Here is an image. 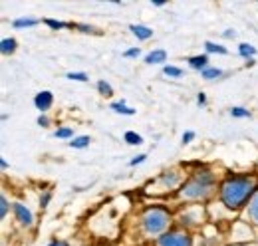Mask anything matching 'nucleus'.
Instances as JSON below:
<instances>
[{
    "mask_svg": "<svg viewBox=\"0 0 258 246\" xmlns=\"http://www.w3.org/2000/svg\"><path fill=\"white\" fill-rule=\"evenodd\" d=\"M258 189L248 177H230L221 187V201L228 209H240L254 197Z\"/></svg>",
    "mask_w": 258,
    "mask_h": 246,
    "instance_id": "1",
    "label": "nucleus"
},
{
    "mask_svg": "<svg viewBox=\"0 0 258 246\" xmlns=\"http://www.w3.org/2000/svg\"><path fill=\"white\" fill-rule=\"evenodd\" d=\"M211 189H213V175L205 171V173H199L197 177L189 179L187 183L183 184L181 197H185V199H203V197H207L211 193Z\"/></svg>",
    "mask_w": 258,
    "mask_h": 246,
    "instance_id": "2",
    "label": "nucleus"
},
{
    "mask_svg": "<svg viewBox=\"0 0 258 246\" xmlns=\"http://www.w3.org/2000/svg\"><path fill=\"white\" fill-rule=\"evenodd\" d=\"M171 222V216L165 209H149L145 215H143V228L149 232V234H159L163 232Z\"/></svg>",
    "mask_w": 258,
    "mask_h": 246,
    "instance_id": "3",
    "label": "nucleus"
},
{
    "mask_svg": "<svg viewBox=\"0 0 258 246\" xmlns=\"http://www.w3.org/2000/svg\"><path fill=\"white\" fill-rule=\"evenodd\" d=\"M159 244L161 246H191V238H189L187 234L171 232V234L159 236Z\"/></svg>",
    "mask_w": 258,
    "mask_h": 246,
    "instance_id": "4",
    "label": "nucleus"
},
{
    "mask_svg": "<svg viewBox=\"0 0 258 246\" xmlns=\"http://www.w3.org/2000/svg\"><path fill=\"white\" fill-rule=\"evenodd\" d=\"M52 101H54V95L52 92H40L36 97H34V103H36V107L44 113V111H48L50 107H52Z\"/></svg>",
    "mask_w": 258,
    "mask_h": 246,
    "instance_id": "5",
    "label": "nucleus"
},
{
    "mask_svg": "<svg viewBox=\"0 0 258 246\" xmlns=\"http://www.w3.org/2000/svg\"><path fill=\"white\" fill-rule=\"evenodd\" d=\"M14 213H16V218L20 220V224L32 226V213H30L22 203H16V205H14Z\"/></svg>",
    "mask_w": 258,
    "mask_h": 246,
    "instance_id": "6",
    "label": "nucleus"
},
{
    "mask_svg": "<svg viewBox=\"0 0 258 246\" xmlns=\"http://www.w3.org/2000/svg\"><path fill=\"white\" fill-rule=\"evenodd\" d=\"M129 30L133 32L139 40H149V38L153 36V30H151V28H147V26H143V24H131V26H129Z\"/></svg>",
    "mask_w": 258,
    "mask_h": 246,
    "instance_id": "7",
    "label": "nucleus"
},
{
    "mask_svg": "<svg viewBox=\"0 0 258 246\" xmlns=\"http://www.w3.org/2000/svg\"><path fill=\"white\" fill-rule=\"evenodd\" d=\"M145 61L147 64H163V61H167V52L165 50H153L145 56Z\"/></svg>",
    "mask_w": 258,
    "mask_h": 246,
    "instance_id": "8",
    "label": "nucleus"
},
{
    "mask_svg": "<svg viewBox=\"0 0 258 246\" xmlns=\"http://www.w3.org/2000/svg\"><path fill=\"white\" fill-rule=\"evenodd\" d=\"M189 64H191V68H195V70H207L209 56H207V54H203V56H193V58L189 60Z\"/></svg>",
    "mask_w": 258,
    "mask_h": 246,
    "instance_id": "9",
    "label": "nucleus"
},
{
    "mask_svg": "<svg viewBox=\"0 0 258 246\" xmlns=\"http://www.w3.org/2000/svg\"><path fill=\"white\" fill-rule=\"evenodd\" d=\"M248 216H250L254 222H258V191L254 193V197L248 201Z\"/></svg>",
    "mask_w": 258,
    "mask_h": 246,
    "instance_id": "10",
    "label": "nucleus"
},
{
    "mask_svg": "<svg viewBox=\"0 0 258 246\" xmlns=\"http://www.w3.org/2000/svg\"><path fill=\"white\" fill-rule=\"evenodd\" d=\"M0 50H2V54H12L16 50V40L14 38H4L0 42Z\"/></svg>",
    "mask_w": 258,
    "mask_h": 246,
    "instance_id": "11",
    "label": "nucleus"
},
{
    "mask_svg": "<svg viewBox=\"0 0 258 246\" xmlns=\"http://www.w3.org/2000/svg\"><path fill=\"white\" fill-rule=\"evenodd\" d=\"M90 137L88 135H80V137H76L74 141H70V147H74V149H84V147H88L90 145Z\"/></svg>",
    "mask_w": 258,
    "mask_h": 246,
    "instance_id": "12",
    "label": "nucleus"
},
{
    "mask_svg": "<svg viewBox=\"0 0 258 246\" xmlns=\"http://www.w3.org/2000/svg\"><path fill=\"white\" fill-rule=\"evenodd\" d=\"M111 109H113L115 113H123V115H133V113H135V109L127 107L123 101H115V103H111Z\"/></svg>",
    "mask_w": 258,
    "mask_h": 246,
    "instance_id": "13",
    "label": "nucleus"
},
{
    "mask_svg": "<svg viewBox=\"0 0 258 246\" xmlns=\"http://www.w3.org/2000/svg\"><path fill=\"white\" fill-rule=\"evenodd\" d=\"M123 139L127 141L129 145H141V143H143V137H141L139 133H135V131H127V133L123 135Z\"/></svg>",
    "mask_w": 258,
    "mask_h": 246,
    "instance_id": "14",
    "label": "nucleus"
},
{
    "mask_svg": "<svg viewBox=\"0 0 258 246\" xmlns=\"http://www.w3.org/2000/svg\"><path fill=\"white\" fill-rule=\"evenodd\" d=\"M238 52H240L242 58H252V56L256 54V50H254L250 44H240V46H238Z\"/></svg>",
    "mask_w": 258,
    "mask_h": 246,
    "instance_id": "15",
    "label": "nucleus"
},
{
    "mask_svg": "<svg viewBox=\"0 0 258 246\" xmlns=\"http://www.w3.org/2000/svg\"><path fill=\"white\" fill-rule=\"evenodd\" d=\"M163 74L169 76V78H181L183 76V70L181 68H175V66H165L163 68Z\"/></svg>",
    "mask_w": 258,
    "mask_h": 246,
    "instance_id": "16",
    "label": "nucleus"
},
{
    "mask_svg": "<svg viewBox=\"0 0 258 246\" xmlns=\"http://www.w3.org/2000/svg\"><path fill=\"white\" fill-rule=\"evenodd\" d=\"M219 76H223V72L219 68H207V70H203V78H207V80H215Z\"/></svg>",
    "mask_w": 258,
    "mask_h": 246,
    "instance_id": "17",
    "label": "nucleus"
},
{
    "mask_svg": "<svg viewBox=\"0 0 258 246\" xmlns=\"http://www.w3.org/2000/svg\"><path fill=\"white\" fill-rule=\"evenodd\" d=\"M36 24H38V20H34V18H18V20H14L16 28H26V26H36Z\"/></svg>",
    "mask_w": 258,
    "mask_h": 246,
    "instance_id": "18",
    "label": "nucleus"
},
{
    "mask_svg": "<svg viewBox=\"0 0 258 246\" xmlns=\"http://www.w3.org/2000/svg\"><path fill=\"white\" fill-rule=\"evenodd\" d=\"M205 48H207V52H215V54H226V48L219 46V44H213V42H205Z\"/></svg>",
    "mask_w": 258,
    "mask_h": 246,
    "instance_id": "19",
    "label": "nucleus"
},
{
    "mask_svg": "<svg viewBox=\"0 0 258 246\" xmlns=\"http://www.w3.org/2000/svg\"><path fill=\"white\" fill-rule=\"evenodd\" d=\"M97 90H99V93H103V95H107V97H109V95H113V88H111L107 82H103V80H101V82H97Z\"/></svg>",
    "mask_w": 258,
    "mask_h": 246,
    "instance_id": "20",
    "label": "nucleus"
},
{
    "mask_svg": "<svg viewBox=\"0 0 258 246\" xmlns=\"http://www.w3.org/2000/svg\"><path fill=\"white\" fill-rule=\"evenodd\" d=\"M68 80H74V82H88L90 78H88V74H84V72H70V74H68Z\"/></svg>",
    "mask_w": 258,
    "mask_h": 246,
    "instance_id": "21",
    "label": "nucleus"
},
{
    "mask_svg": "<svg viewBox=\"0 0 258 246\" xmlns=\"http://www.w3.org/2000/svg\"><path fill=\"white\" fill-rule=\"evenodd\" d=\"M161 181H163L165 184H167V187H173V184H177V181H179V177H177L175 173H171V175H169V173H165V175L161 177Z\"/></svg>",
    "mask_w": 258,
    "mask_h": 246,
    "instance_id": "22",
    "label": "nucleus"
},
{
    "mask_svg": "<svg viewBox=\"0 0 258 246\" xmlns=\"http://www.w3.org/2000/svg\"><path fill=\"white\" fill-rule=\"evenodd\" d=\"M230 115H232V117H248L250 113H248V109H244V107H232V109H230Z\"/></svg>",
    "mask_w": 258,
    "mask_h": 246,
    "instance_id": "23",
    "label": "nucleus"
},
{
    "mask_svg": "<svg viewBox=\"0 0 258 246\" xmlns=\"http://www.w3.org/2000/svg\"><path fill=\"white\" fill-rule=\"evenodd\" d=\"M54 135H56V137H60V139H70V137L74 135V131H72L70 127H62V129H58Z\"/></svg>",
    "mask_w": 258,
    "mask_h": 246,
    "instance_id": "24",
    "label": "nucleus"
},
{
    "mask_svg": "<svg viewBox=\"0 0 258 246\" xmlns=\"http://www.w3.org/2000/svg\"><path fill=\"white\" fill-rule=\"evenodd\" d=\"M44 22H46L50 28H54V30H60V28H66V26H68L66 22H60V20H52V18H48V20H44Z\"/></svg>",
    "mask_w": 258,
    "mask_h": 246,
    "instance_id": "25",
    "label": "nucleus"
},
{
    "mask_svg": "<svg viewBox=\"0 0 258 246\" xmlns=\"http://www.w3.org/2000/svg\"><path fill=\"white\" fill-rule=\"evenodd\" d=\"M6 213H8V201H6V197L2 195V197H0V218H4Z\"/></svg>",
    "mask_w": 258,
    "mask_h": 246,
    "instance_id": "26",
    "label": "nucleus"
},
{
    "mask_svg": "<svg viewBox=\"0 0 258 246\" xmlns=\"http://www.w3.org/2000/svg\"><path fill=\"white\" fill-rule=\"evenodd\" d=\"M139 54H141V50H139V48H131V50H125V52H123V56H125V58H137Z\"/></svg>",
    "mask_w": 258,
    "mask_h": 246,
    "instance_id": "27",
    "label": "nucleus"
},
{
    "mask_svg": "<svg viewBox=\"0 0 258 246\" xmlns=\"http://www.w3.org/2000/svg\"><path fill=\"white\" fill-rule=\"evenodd\" d=\"M193 139H195L193 131H187V133H183V143H191Z\"/></svg>",
    "mask_w": 258,
    "mask_h": 246,
    "instance_id": "28",
    "label": "nucleus"
},
{
    "mask_svg": "<svg viewBox=\"0 0 258 246\" xmlns=\"http://www.w3.org/2000/svg\"><path fill=\"white\" fill-rule=\"evenodd\" d=\"M50 199H52V195L50 193H46L42 199H40V207H48V203H50Z\"/></svg>",
    "mask_w": 258,
    "mask_h": 246,
    "instance_id": "29",
    "label": "nucleus"
},
{
    "mask_svg": "<svg viewBox=\"0 0 258 246\" xmlns=\"http://www.w3.org/2000/svg\"><path fill=\"white\" fill-rule=\"evenodd\" d=\"M145 157H147V155H139V157H135V159H131V165L135 167V165H139V163H143V161H145Z\"/></svg>",
    "mask_w": 258,
    "mask_h": 246,
    "instance_id": "30",
    "label": "nucleus"
},
{
    "mask_svg": "<svg viewBox=\"0 0 258 246\" xmlns=\"http://www.w3.org/2000/svg\"><path fill=\"white\" fill-rule=\"evenodd\" d=\"M48 123H50V119H48L46 115H40V117H38V125H42V127H46Z\"/></svg>",
    "mask_w": 258,
    "mask_h": 246,
    "instance_id": "31",
    "label": "nucleus"
},
{
    "mask_svg": "<svg viewBox=\"0 0 258 246\" xmlns=\"http://www.w3.org/2000/svg\"><path fill=\"white\" fill-rule=\"evenodd\" d=\"M197 101H199V103H205V101H207V97H205V93H199V97H197Z\"/></svg>",
    "mask_w": 258,
    "mask_h": 246,
    "instance_id": "32",
    "label": "nucleus"
},
{
    "mask_svg": "<svg viewBox=\"0 0 258 246\" xmlns=\"http://www.w3.org/2000/svg\"><path fill=\"white\" fill-rule=\"evenodd\" d=\"M48 246H68L66 242H60V240H54L52 244H48Z\"/></svg>",
    "mask_w": 258,
    "mask_h": 246,
    "instance_id": "33",
    "label": "nucleus"
},
{
    "mask_svg": "<svg viewBox=\"0 0 258 246\" xmlns=\"http://www.w3.org/2000/svg\"><path fill=\"white\" fill-rule=\"evenodd\" d=\"M151 4H153V6H163L165 2H163V0H155V2H151Z\"/></svg>",
    "mask_w": 258,
    "mask_h": 246,
    "instance_id": "34",
    "label": "nucleus"
},
{
    "mask_svg": "<svg viewBox=\"0 0 258 246\" xmlns=\"http://www.w3.org/2000/svg\"><path fill=\"white\" fill-rule=\"evenodd\" d=\"M225 38H234V32H225Z\"/></svg>",
    "mask_w": 258,
    "mask_h": 246,
    "instance_id": "35",
    "label": "nucleus"
}]
</instances>
